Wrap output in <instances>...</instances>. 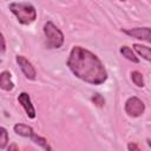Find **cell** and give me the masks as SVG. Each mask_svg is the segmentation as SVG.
Returning a JSON list of instances; mask_svg holds the SVG:
<instances>
[{"label":"cell","mask_w":151,"mask_h":151,"mask_svg":"<svg viewBox=\"0 0 151 151\" xmlns=\"http://www.w3.org/2000/svg\"><path fill=\"white\" fill-rule=\"evenodd\" d=\"M66 64L73 76L87 84L100 85L107 80V71L103 61L85 47L73 46Z\"/></svg>","instance_id":"6da1fadb"},{"label":"cell","mask_w":151,"mask_h":151,"mask_svg":"<svg viewBox=\"0 0 151 151\" xmlns=\"http://www.w3.org/2000/svg\"><path fill=\"white\" fill-rule=\"evenodd\" d=\"M9 11L15 15L21 25H31L37 19V11L32 4L28 2H11Z\"/></svg>","instance_id":"7a4b0ae2"},{"label":"cell","mask_w":151,"mask_h":151,"mask_svg":"<svg viewBox=\"0 0 151 151\" xmlns=\"http://www.w3.org/2000/svg\"><path fill=\"white\" fill-rule=\"evenodd\" d=\"M45 45L47 48H60L65 41V37L60 28H58L52 21H47L44 25Z\"/></svg>","instance_id":"3957f363"},{"label":"cell","mask_w":151,"mask_h":151,"mask_svg":"<svg viewBox=\"0 0 151 151\" xmlns=\"http://www.w3.org/2000/svg\"><path fill=\"white\" fill-rule=\"evenodd\" d=\"M124 110H125V113L129 117L137 118V117H140L144 113V111H145V104L138 97H130L125 101Z\"/></svg>","instance_id":"277c9868"},{"label":"cell","mask_w":151,"mask_h":151,"mask_svg":"<svg viewBox=\"0 0 151 151\" xmlns=\"http://www.w3.org/2000/svg\"><path fill=\"white\" fill-rule=\"evenodd\" d=\"M122 31L134 39L151 42V28L150 27H134V28H122Z\"/></svg>","instance_id":"5b68a950"},{"label":"cell","mask_w":151,"mask_h":151,"mask_svg":"<svg viewBox=\"0 0 151 151\" xmlns=\"http://www.w3.org/2000/svg\"><path fill=\"white\" fill-rule=\"evenodd\" d=\"M15 61H17V64L19 65L21 72L24 73V76H25L27 79L34 80V79L37 78V71H35L34 66L32 65V63H31L26 57L18 54V55L15 57Z\"/></svg>","instance_id":"8992f818"},{"label":"cell","mask_w":151,"mask_h":151,"mask_svg":"<svg viewBox=\"0 0 151 151\" xmlns=\"http://www.w3.org/2000/svg\"><path fill=\"white\" fill-rule=\"evenodd\" d=\"M18 101L20 103V105L25 110L27 117L31 119H34L37 113H35V109L32 104V100H31V97L28 96V93L27 92H20L18 96Z\"/></svg>","instance_id":"52a82bcc"},{"label":"cell","mask_w":151,"mask_h":151,"mask_svg":"<svg viewBox=\"0 0 151 151\" xmlns=\"http://www.w3.org/2000/svg\"><path fill=\"white\" fill-rule=\"evenodd\" d=\"M0 87L4 91H12L14 88V83L12 80V74L9 71H2L0 74Z\"/></svg>","instance_id":"ba28073f"},{"label":"cell","mask_w":151,"mask_h":151,"mask_svg":"<svg viewBox=\"0 0 151 151\" xmlns=\"http://www.w3.org/2000/svg\"><path fill=\"white\" fill-rule=\"evenodd\" d=\"M132 47L139 57H142L143 59H145L146 61H149L151 64V48L150 47L142 45V44H133Z\"/></svg>","instance_id":"9c48e42d"},{"label":"cell","mask_w":151,"mask_h":151,"mask_svg":"<svg viewBox=\"0 0 151 151\" xmlns=\"http://www.w3.org/2000/svg\"><path fill=\"white\" fill-rule=\"evenodd\" d=\"M13 130H14V132L17 134H19L21 137H28V138H31L34 134V131H33V129L31 126L25 125V124H21V123L15 124L13 126Z\"/></svg>","instance_id":"30bf717a"},{"label":"cell","mask_w":151,"mask_h":151,"mask_svg":"<svg viewBox=\"0 0 151 151\" xmlns=\"http://www.w3.org/2000/svg\"><path fill=\"white\" fill-rule=\"evenodd\" d=\"M119 52H120V54H122L125 59H127V60H130V61H132V63H136V64H138V63H139L138 57L136 55V53L132 51V48H131V47H129V46L124 45V46H122V47H120Z\"/></svg>","instance_id":"8fae6325"},{"label":"cell","mask_w":151,"mask_h":151,"mask_svg":"<svg viewBox=\"0 0 151 151\" xmlns=\"http://www.w3.org/2000/svg\"><path fill=\"white\" fill-rule=\"evenodd\" d=\"M130 77H131V80L132 83L138 86V87H144L145 83H144V78H143V74L139 72V71H132L130 73Z\"/></svg>","instance_id":"7c38bea8"},{"label":"cell","mask_w":151,"mask_h":151,"mask_svg":"<svg viewBox=\"0 0 151 151\" xmlns=\"http://www.w3.org/2000/svg\"><path fill=\"white\" fill-rule=\"evenodd\" d=\"M31 139H32V142H34L37 145H39V146H41L42 149H45V150H52V147L48 145V143H47V140H46V138H44V137H41V136H39V134H33L32 137H31Z\"/></svg>","instance_id":"4fadbf2b"},{"label":"cell","mask_w":151,"mask_h":151,"mask_svg":"<svg viewBox=\"0 0 151 151\" xmlns=\"http://www.w3.org/2000/svg\"><path fill=\"white\" fill-rule=\"evenodd\" d=\"M0 150H4L8 143V132L4 126L0 127Z\"/></svg>","instance_id":"5bb4252c"},{"label":"cell","mask_w":151,"mask_h":151,"mask_svg":"<svg viewBox=\"0 0 151 151\" xmlns=\"http://www.w3.org/2000/svg\"><path fill=\"white\" fill-rule=\"evenodd\" d=\"M91 100H92V103H93L96 106H98V107H103V106L105 105V99H104V97H103L101 94H99V93H93V96L91 97Z\"/></svg>","instance_id":"9a60e30c"},{"label":"cell","mask_w":151,"mask_h":151,"mask_svg":"<svg viewBox=\"0 0 151 151\" xmlns=\"http://www.w3.org/2000/svg\"><path fill=\"white\" fill-rule=\"evenodd\" d=\"M0 39H1V53H5V51H6V41H5V37H4L2 33L0 35Z\"/></svg>","instance_id":"2e32d148"},{"label":"cell","mask_w":151,"mask_h":151,"mask_svg":"<svg viewBox=\"0 0 151 151\" xmlns=\"http://www.w3.org/2000/svg\"><path fill=\"white\" fill-rule=\"evenodd\" d=\"M127 150L129 151H137V150H139V147H138V145L137 144H134V143H129L127 144Z\"/></svg>","instance_id":"e0dca14e"},{"label":"cell","mask_w":151,"mask_h":151,"mask_svg":"<svg viewBox=\"0 0 151 151\" xmlns=\"http://www.w3.org/2000/svg\"><path fill=\"white\" fill-rule=\"evenodd\" d=\"M7 149H8V151H11V150H19V147H18V145H17V144H11Z\"/></svg>","instance_id":"ac0fdd59"},{"label":"cell","mask_w":151,"mask_h":151,"mask_svg":"<svg viewBox=\"0 0 151 151\" xmlns=\"http://www.w3.org/2000/svg\"><path fill=\"white\" fill-rule=\"evenodd\" d=\"M147 145L151 147V139H147Z\"/></svg>","instance_id":"d6986e66"},{"label":"cell","mask_w":151,"mask_h":151,"mask_svg":"<svg viewBox=\"0 0 151 151\" xmlns=\"http://www.w3.org/2000/svg\"><path fill=\"white\" fill-rule=\"evenodd\" d=\"M120 1H126V0H120Z\"/></svg>","instance_id":"ffe728a7"}]
</instances>
